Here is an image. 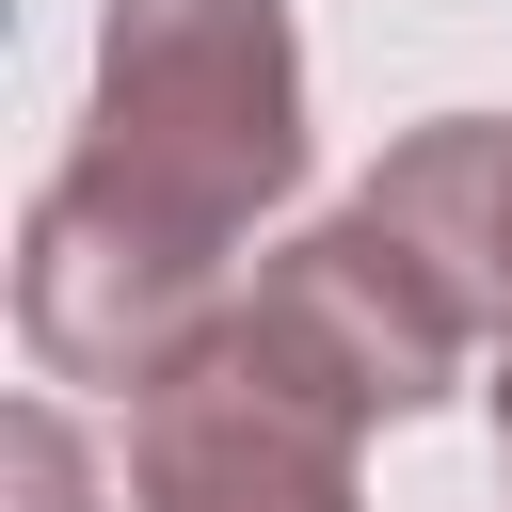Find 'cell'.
I'll return each mask as SVG.
<instances>
[{
  "label": "cell",
  "instance_id": "277c9868",
  "mask_svg": "<svg viewBox=\"0 0 512 512\" xmlns=\"http://www.w3.org/2000/svg\"><path fill=\"white\" fill-rule=\"evenodd\" d=\"M0 464H16V512H96V480H80V432H64L48 400H16V432H0Z\"/></svg>",
  "mask_w": 512,
  "mask_h": 512
},
{
  "label": "cell",
  "instance_id": "3957f363",
  "mask_svg": "<svg viewBox=\"0 0 512 512\" xmlns=\"http://www.w3.org/2000/svg\"><path fill=\"white\" fill-rule=\"evenodd\" d=\"M128 512H368V480L336 416H304L208 336L160 400H128Z\"/></svg>",
  "mask_w": 512,
  "mask_h": 512
},
{
  "label": "cell",
  "instance_id": "5b68a950",
  "mask_svg": "<svg viewBox=\"0 0 512 512\" xmlns=\"http://www.w3.org/2000/svg\"><path fill=\"white\" fill-rule=\"evenodd\" d=\"M496 464H512V336H496Z\"/></svg>",
  "mask_w": 512,
  "mask_h": 512
},
{
  "label": "cell",
  "instance_id": "6da1fadb",
  "mask_svg": "<svg viewBox=\"0 0 512 512\" xmlns=\"http://www.w3.org/2000/svg\"><path fill=\"white\" fill-rule=\"evenodd\" d=\"M304 192V48L288 0H112L96 112L16 240V336L48 384L160 400L224 304L256 288L240 240Z\"/></svg>",
  "mask_w": 512,
  "mask_h": 512
},
{
  "label": "cell",
  "instance_id": "7a4b0ae2",
  "mask_svg": "<svg viewBox=\"0 0 512 512\" xmlns=\"http://www.w3.org/2000/svg\"><path fill=\"white\" fill-rule=\"evenodd\" d=\"M224 352H240L256 384H288L304 416L384 432V416H416V400H448V384H464L480 320L432 288V256H416V240H384L368 208H336V224H304V240H272V256H256V288L224 304Z\"/></svg>",
  "mask_w": 512,
  "mask_h": 512
},
{
  "label": "cell",
  "instance_id": "8992f818",
  "mask_svg": "<svg viewBox=\"0 0 512 512\" xmlns=\"http://www.w3.org/2000/svg\"><path fill=\"white\" fill-rule=\"evenodd\" d=\"M496 336H512V320H496Z\"/></svg>",
  "mask_w": 512,
  "mask_h": 512
}]
</instances>
